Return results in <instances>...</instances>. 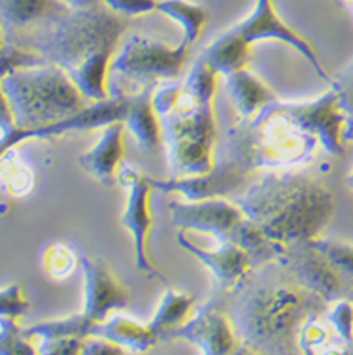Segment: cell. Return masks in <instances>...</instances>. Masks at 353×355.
Segmentation results:
<instances>
[{"label":"cell","instance_id":"obj_32","mask_svg":"<svg viewBox=\"0 0 353 355\" xmlns=\"http://www.w3.org/2000/svg\"><path fill=\"white\" fill-rule=\"evenodd\" d=\"M83 338L78 336H64V338H51V340H42V346L38 348V354H82Z\"/></svg>","mask_w":353,"mask_h":355},{"label":"cell","instance_id":"obj_10","mask_svg":"<svg viewBox=\"0 0 353 355\" xmlns=\"http://www.w3.org/2000/svg\"><path fill=\"white\" fill-rule=\"evenodd\" d=\"M172 223L184 231L208 232L221 242L231 240L236 225L244 219V212L223 197H210L203 200L170 202Z\"/></svg>","mask_w":353,"mask_h":355},{"label":"cell","instance_id":"obj_30","mask_svg":"<svg viewBox=\"0 0 353 355\" xmlns=\"http://www.w3.org/2000/svg\"><path fill=\"white\" fill-rule=\"evenodd\" d=\"M28 302L19 284L0 289V318H21L27 314Z\"/></svg>","mask_w":353,"mask_h":355},{"label":"cell","instance_id":"obj_35","mask_svg":"<svg viewBox=\"0 0 353 355\" xmlns=\"http://www.w3.org/2000/svg\"><path fill=\"white\" fill-rule=\"evenodd\" d=\"M14 129V114H12V108H10V103H8L4 91L0 87V132H2V135H10Z\"/></svg>","mask_w":353,"mask_h":355},{"label":"cell","instance_id":"obj_13","mask_svg":"<svg viewBox=\"0 0 353 355\" xmlns=\"http://www.w3.org/2000/svg\"><path fill=\"white\" fill-rule=\"evenodd\" d=\"M80 265L85 276V308L83 312L95 321H104L112 310L125 308L130 293L123 287L108 266L91 255H80Z\"/></svg>","mask_w":353,"mask_h":355},{"label":"cell","instance_id":"obj_19","mask_svg":"<svg viewBox=\"0 0 353 355\" xmlns=\"http://www.w3.org/2000/svg\"><path fill=\"white\" fill-rule=\"evenodd\" d=\"M93 335L104 336V338L119 344L121 348L135 349V352H148L153 344L159 342L148 325L129 320L125 315H116L112 320L96 321Z\"/></svg>","mask_w":353,"mask_h":355},{"label":"cell","instance_id":"obj_2","mask_svg":"<svg viewBox=\"0 0 353 355\" xmlns=\"http://www.w3.org/2000/svg\"><path fill=\"white\" fill-rule=\"evenodd\" d=\"M127 17L104 2L87 8H68L48 23L31 31L19 42L48 62L59 64L91 103L108 98L106 76Z\"/></svg>","mask_w":353,"mask_h":355},{"label":"cell","instance_id":"obj_36","mask_svg":"<svg viewBox=\"0 0 353 355\" xmlns=\"http://www.w3.org/2000/svg\"><path fill=\"white\" fill-rule=\"evenodd\" d=\"M62 2L70 8H87V6H95V4H98V2H102V0H62Z\"/></svg>","mask_w":353,"mask_h":355},{"label":"cell","instance_id":"obj_23","mask_svg":"<svg viewBox=\"0 0 353 355\" xmlns=\"http://www.w3.org/2000/svg\"><path fill=\"white\" fill-rule=\"evenodd\" d=\"M157 12L169 15L182 25L184 28L182 46L187 49L198 40V36L203 35V28L208 21V10L198 6L195 2H189V0H159Z\"/></svg>","mask_w":353,"mask_h":355},{"label":"cell","instance_id":"obj_27","mask_svg":"<svg viewBox=\"0 0 353 355\" xmlns=\"http://www.w3.org/2000/svg\"><path fill=\"white\" fill-rule=\"evenodd\" d=\"M333 89L338 98V108L344 114V135L347 140H353V64L333 82Z\"/></svg>","mask_w":353,"mask_h":355},{"label":"cell","instance_id":"obj_29","mask_svg":"<svg viewBox=\"0 0 353 355\" xmlns=\"http://www.w3.org/2000/svg\"><path fill=\"white\" fill-rule=\"evenodd\" d=\"M312 242L353 282V246L327 239H312Z\"/></svg>","mask_w":353,"mask_h":355},{"label":"cell","instance_id":"obj_7","mask_svg":"<svg viewBox=\"0 0 353 355\" xmlns=\"http://www.w3.org/2000/svg\"><path fill=\"white\" fill-rule=\"evenodd\" d=\"M189 49L182 44L178 48H170L164 42L146 38V36H130L125 42L121 51L112 59V69L119 74H125L136 82H159L178 78Z\"/></svg>","mask_w":353,"mask_h":355},{"label":"cell","instance_id":"obj_6","mask_svg":"<svg viewBox=\"0 0 353 355\" xmlns=\"http://www.w3.org/2000/svg\"><path fill=\"white\" fill-rule=\"evenodd\" d=\"M278 261L297 276L302 286L312 289L325 301L353 299V282L312 240H297L287 244Z\"/></svg>","mask_w":353,"mask_h":355},{"label":"cell","instance_id":"obj_37","mask_svg":"<svg viewBox=\"0 0 353 355\" xmlns=\"http://www.w3.org/2000/svg\"><path fill=\"white\" fill-rule=\"evenodd\" d=\"M347 184H350L353 187V172H352V176H350V180H347Z\"/></svg>","mask_w":353,"mask_h":355},{"label":"cell","instance_id":"obj_31","mask_svg":"<svg viewBox=\"0 0 353 355\" xmlns=\"http://www.w3.org/2000/svg\"><path fill=\"white\" fill-rule=\"evenodd\" d=\"M102 2L117 14L125 15V17H135V15L150 14L157 10L159 0H102Z\"/></svg>","mask_w":353,"mask_h":355},{"label":"cell","instance_id":"obj_28","mask_svg":"<svg viewBox=\"0 0 353 355\" xmlns=\"http://www.w3.org/2000/svg\"><path fill=\"white\" fill-rule=\"evenodd\" d=\"M44 268L48 270L53 278H64L68 274L74 270L76 266V257L72 250L62 244H55L49 246L42 257Z\"/></svg>","mask_w":353,"mask_h":355},{"label":"cell","instance_id":"obj_33","mask_svg":"<svg viewBox=\"0 0 353 355\" xmlns=\"http://www.w3.org/2000/svg\"><path fill=\"white\" fill-rule=\"evenodd\" d=\"M331 321L334 323V327L340 335L344 336L346 340L353 338V306L347 301H340L334 306L333 314L329 315Z\"/></svg>","mask_w":353,"mask_h":355},{"label":"cell","instance_id":"obj_8","mask_svg":"<svg viewBox=\"0 0 353 355\" xmlns=\"http://www.w3.org/2000/svg\"><path fill=\"white\" fill-rule=\"evenodd\" d=\"M117 180L129 189L127 206H125V212L121 214V223L132 234L136 266L146 276L166 282V278L153 266L148 255V236L153 225L150 212V195L153 187L150 184V176H146L144 172L136 168H123L117 174Z\"/></svg>","mask_w":353,"mask_h":355},{"label":"cell","instance_id":"obj_20","mask_svg":"<svg viewBox=\"0 0 353 355\" xmlns=\"http://www.w3.org/2000/svg\"><path fill=\"white\" fill-rule=\"evenodd\" d=\"M193 304H195L193 295L169 289L161 299V304L157 308L155 315L148 323V327L151 329V333L155 335L157 340H170L172 333L189 320Z\"/></svg>","mask_w":353,"mask_h":355},{"label":"cell","instance_id":"obj_26","mask_svg":"<svg viewBox=\"0 0 353 355\" xmlns=\"http://www.w3.org/2000/svg\"><path fill=\"white\" fill-rule=\"evenodd\" d=\"M25 329L17 325L15 318H0V355L12 354H36Z\"/></svg>","mask_w":353,"mask_h":355},{"label":"cell","instance_id":"obj_1","mask_svg":"<svg viewBox=\"0 0 353 355\" xmlns=\"http://www.w3.org/2000/svg\"><path fill=\"white\" fill-rule=\"evenodd\" d=\"M218 299L238 342L253 354H297L306 321L327 308V301L302 286L279 261L252 266Z\"/></svg>","mask_w":353,"mask_h":355},{"label":"cell","instance_id":"obj_34","mask_svg":"<svg viewBox=\"0 0 353 355\" xmlns=\"http://www.w3.org/2000/svg\"><path fill=\"white\" fill-rule=\"evenodd\" d=\"M125 348H121L116 342L108 340L104 336L98 335H89L83 338L82 344V354L85 355H96V354H121Z\"/></svg>","mask_w":353,"mask_h":355},{"label":"cell","instance_id":"obj_17","mask_svg":"<svg viewBox=\"0 0 353 355\" xmlns=\"http://www.w3.org/2000/svg\"><path fill=\"white\" fill-rule=\"evenodd\" d=\"M157 85L159 82H150L146 83V87L140 93L127 95V114L123 119V123L135 135L138 146L150 153L159 150L161 144V121L151 103Z\"/></svg>","mask_w":353,"mask_h":355},{"label":"cell","instance_id":"obj_25","mask_svg":"<svg viewBox=\"0 0 353 355\" xmlns=\"http://www.w3.org/2000/svg\"><path fill=\"white\" fill-rule=\"evenodd\" d=\"M48 62L42 57L38 51L31 48H25L15 42L4 40L2 48H0V80L6 78L12 72H17L21 69H31V67H38Z\"/></svg>","mask_w":353,"mask_h":355},{"label":"cell","instance_id":"obj_11","mask_svg":"<svg viewBox=\"0 0 353 355\" xmlns=\"http://www.w3.org/2000/svg\"><path fill=\"white\" fill-rule=\"evenodd\" d=\"M172 338H185L197 344L204 354H232L236 352L238 336L234 333L229 315L225 314L218 299L212 297L208 304L200 308L195 318H191L176 329Z\"/></svg>","mask_w":353,"mask_h":355},{"label":"cell","instance_id":"obj_14","mask_svg":"<svg viewBox=\"0 0 353 355\" xmlns=\"http://www.w3.org/2000/svg\"><path fill=\"white\" fill-rule=\"evenodd\" d=\"M178 244L185 248L189 253H193L198 261H203L204 265L210 268L214 278H216L214 295H221L225 291H229L252 268L250 255L238 244H234L232 240L221 242V248L216 250V252H206V250H200L198 246H195L191 240H187L185 232L182 231L178 234Z\"/></svg>","mask_w":353,"mask_h":355},{"label":"cell","instance_id":"obj_5","mask_svg":"<svg viewBox=\"0 0 353 355\" xmlns=\"http://www.w3.org/2000/svg\"><path fill=\"white\" fill-rule=\"evenodd\" d=\"M17 129H38L74 116L87 106L74 80L64 69L44 62L21 69L0 80Z\"/></svg>","mask_w":353,"mask_h":355},{"label":"cell","instance_id":"obj_15","mask_svg":"<svg viewBox=\"0 0 353 355\" xmlns=\"http://www.w3.org/2000/svg\"><path fill=\"white\" fill-rule=\"evenodd\" d=\"M68 8L62 0H0V27L8 42H19L31 31Z\"/></svg>","mask_w":353,"mask_h":355},{"label":"cell","instance_id":"obj_22","mask_svg":"<svg viewBox=\"0 0 353 355\" xmlns=\"http://www.w3.org/2000/svg\"><path fill=\"white\" fill-rule=\"evenodd\" d=\"M252 55V46L244 42L240 36L232 35L227 31L216 40L212 42L208 48L203 51V57L210 62L212 69L218 74L229 76L240 69H246Z\"/></svg>","mask_w":353,"mask_h":355},{"label":"cell","instance_id":"obj_18","mask_svg":"<svg viewBox=\"0 0 353 355\" xmlns=\"http://www.w3.org/2000/svg\"><path fill=\"white\" fill-rule=\"evenodd\" d=\"M227 89L238 114L242 117H252L266 104L276 101V96L265 83L257 80L248 69H240L227 76Z\"/></svg>","mask_w":353,"mask_h":355},{"label":"cell","instance_id":"obj_24","mask_svg":"<svg viewBox=\"0 0 353 355\" xmlns=\"http://www.w3.org/2000/svg\"><path fill=\"white\" fill-rule=\"evenodd\" d=\"M95 323V320H91L85 312H82V314H74L70 315V318H62V320L36 323L33 327L25 329V335H27L28 338L36 336V338H40V340L64 338V336L85 338V336L93 335Z\"/></svg>","mask_w":353,"mask_h":355},{"label":"cell","instance_id":"obj_3","mask_svg":"<svg viewBox=\"0 0 353 355\" xmlns=\"http://www.w3.org/2000/svg\"><path fill=\"white\" fill-rule=\"evenodd\" d=\"M234 205L279 244L318 239L333 216V195L304 172H268L246 187Z\"/></svg>","mask_w":353,"mask_h":355},{"label":"cell","instance_id":"obj_16","mask_svg":"<svg viewBox=\"0 0 353 355\" xmlns=\"http://www.w3.org/2000/svg\"><path fill=\"white\" fill-rule=\"evenodd\" d=\"M125 123H114L102 127L101 140L89 151L78 157V163L83 171L98 180L102 185L112 187L117 182V166L125 155Z\"/></svg>","mask_w":353,"mask_h":355},{"label":"cell","instance_id":"obj_21","mask_svg":"<svg viewBox=\"0 0 353 355\" xmlns=\"http://www.w3.org/2000/svg\"><path fill=\"white\" fill-rule=\"evenodd\" d=\"M231 240L250 255L252 266L265 265L268 261H278L286 252L284 244L272 240L257 223H253L252 219H248L246 216L236 225Z\"/></svg>","mask_w":353,"mask_h":355},{"label":"cell","instance_id":"obj_4","mask_svg":"<svg viewBox=\"0 0 353 355\" xmlns=\"http://www.w3.org/2000/svg\"><path fill=\"white\" fill-rule=\"evenodd\" d=\"M151 103L163 132L172 176H197L214 166V96L197 95L187 83L155 87Z\"/></svg>","mask_w":353,"mask_h":355},{"label":"cell","instance_id":"obj_12","mask_svg":"<svg viewBox=\"0 0 353 355\" xmlns=\"http://www.w3.org/2000/svg\"><path fill=\"white\" fill-rule=\"evenodd\" d=\"M278 104L302 129L318 137V140L325 146V150L331 153H342L344 114L338 108V98L334 89L313 103H279L278 101Z\"/></svg>","mask_w":353,"mask_h":355},{"label":"cell","instance_id":"obj_9","mask_svg":"<svg viewBox=\"0 0 353 355\" xmlns=\"http://www.w3.org/2000/svg\"><path fill=\"white\" fill-rule=\"evenodd\" d=\"M232 35L240 36L242 40L248 42L252 46L253 42L257 40H279L291 46L293 49H297L306 61L310 62L313 67V70L318 74L327 80V82H333L329 74L323 69V64L320 62V59L316 57V51L312 49V46L302 38L300 35H297L289 25H286L282 17L278 15V12L274 10V2L272 0H257L255 2V8L253 12L244 21H240L238 25H234L232 28H229Z\"/></svg>","mask_w":353,"mask_h":355}]
</instances>
